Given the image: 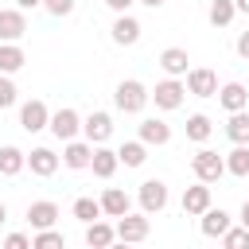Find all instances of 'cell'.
Wrapping results in <instances>:
<instances>
[{
  "mask_svg": "<svg viewBox=\"0 0 249 249\" xmlns=\"http://www.w3.org/2000/svg\"><path fill=\"white\" fill-rule=\"evenodd\" d=\"M148 218H152V214H144V210H140V214H132V210L121 214V218H117V241H144L148 230H152Z\"/></svg>",
  "mask_w": 249,
  "mask_h": 249,
  "instance_id": "cell-7",
  "label": "cell"
},
{
  "mask_svg": "<svg viewBox=\"0 0 249 249\" xmlns=\"http://www.w3.org/2000/svg\"><path fill=\"white\" fill-rule=\"evenodd\" d=\"M237 222H241V226H249V198L241 202V214H237Z\"/></svg>",
  "mask_w": 249,
  "mask_h": 249,
  "instance_id": "cell-39",
  "label": "cell"
},
{
  "mask_svg": "<svg viewBox=\"0 0 249 249\" xmlns=\"http://www.w3.org/2000/svg\"><path fill=\"white\" fill-rule=\"evenodd\" d=\"M82 136H86L89 144H105V140L113 136V117L101 113V109H93V113L82 121Z\"/></svg>",
  "mask_w": 249,
  "mask_h": 249,
  "instance_id": "cell-11",
  "label": "cell"
},
{
  "mask_svg": "<svg viewBox=\"0 0 249 249\" xmlns=\"http://www.w3.org/2000/svg\"><path fill=\"white\" fill-rule=\"evenodd\" d=\"M140 140H144L148 148H152V144H156V148H163V144L171 140V124H167V121H160V117H148V121H140Z\"/></svg>",
  "mask_w": 249,
  "mask_h": 249,
  "instance_id": "cell-21",
  "label": "cell"
},
{
  "mask_svg": "<svg viewBox=\"0 0 249 249\" xmlns=\"http://www.w3.org/2000/svg\"><path fill=\"white\" fill-rule=\"evenodd\" d=\"M74 4H78V0H43V12H51V16H58V19H62V16H70V12H74Z\"/></svg>",
  "mask_w": 249,
  "mask_h": 249,
  "instance_id": "cell-34",
  "label": "cell"
},
{
  "mask_svg": "<svg viewBox=\"0 0 249 249\" xmlns=\"http://www.w3.org/2000/svg\"><path fill=\"white\" fill-rule=\"evenodd\" d=\"M140 31H144V27H140V19H136V16H128V12H121V16L113 19V31H109V35H113V43H117V47H136V43H140Z\"/></svg>",
  "mask_w": 249,
  "mask_h": 249,
  "instance_id": "cell-10",
  "label": "cell"
},
{
  "mask_svg": "<svg viewBox=\"0 0 249 249\" xmlns=\"http://www.w3.org/2000/svg\"><path fill=\"white\" fill-rule=\"evenodd\" d=\"M58 245H66V237H62L58 230H51V226L31 233V249H58Z\"/></svg>",
  "mask_w": 249,
  "mask_h": 249,
  "instance_id": "cell-31",
  "label": "cell"
},
{
  "mask_svg": "<svg viewBox=\"0 0 249 249\" xmlns=\"http://www.w3.org/2000/svg\"><path fill=\"white\" fill-rule=\"evenodd\" d=\"M27 35V12L23 8H0V43H19Z\"/></svg>",
  "mask_w": 249,
  "mask_h": 249,
  "instance_id": "cell-8",
  "label": "cell"
},
{
  "mask_svg": "<svg viewBox=\"0 0 249 249\" xmlns=\"http://www.w3.org/2000/svg\"><path fill=\"white\" fill-rule=\"evenodd\" d=\"M218 241H222L226 249H245V245H249V226H230Z\"/></svg>",
  "mask_w": 249,
  "mask_h": 249,
  "instance_id": "cell-32",
  "label": "cell"
},
{
  "mask_svg": "<svg viewBox=\"0 0 249 249\" xmlns=\"http://www.w3.org/2000/svg\"><path fill=\"white\" fill-rule=\"evenodd\" d=\"M105 4H109V12H117V16H121V12H128L136 0H105Z\"/></svg>",
  "mask_w": 249,
  "mask_h": 249,
  "instance_id": "cell-36",
  "label": "cell"
},
{
  "mask_svg": "<svg viewBox=\"0 0 249 249\" xmlns=\"http://www.w3.org/2000/svg\"><path fill=\"white\" fill-rule=\"evenodd\" d=\"M187 93H195V97H218V74L210 66H191L187 70Z\"/></svg>",
  "mask_w": 249,
  "mask_h": 249,
  "instance_id": "cell-9",
  "label": "cell"
},
{
  "mask_svg": "<svg viewBox=\"0 0 249 249\" xmlns=\"http://www.w3.org/2000/svg\"><path fill=\"white\" fill-rule=\"evenodd\" d=\"M233 4H237V12H245V16H249V0H233Z\"/></svg>",
  "mask_w": 249,
  "mask_h": 249,
  "instance_id": "cell-41",
  "label": "cell"
},
{
  "mask_svg": "<svg viewBox=\"0 0 249 249\" xmlns=\"http://www.w3.org/2000/svg\"><path fill=\"white\" fill-rule=\"evenodd\" d=\"M191 171H195V179H202V183H218V179L226 175V156H218V152H210V148H198V152L191 156Z\"/></svg>",
  "mask_w": 249,
  "mask_h": 249,
  "instance_id": "cell-2",
  "label": "cell"
},
{
  "mask_svg": "<svg viewBox=\"0 0 249 249\" xmlns=\"http://www.w3.org/2000/svg\"><path fill=\"white\" fill-rule=\"evenodd\" d=\"M23 167H27V152H19L16 144H4L0 148V175L4 179H16Z\"/></svg>",
  "mask_w": 249,
  "mask_h": 249,
  "instance_id": "cell-22",
  "label": "cell"
},
{
  "mask_svg": "<svg viewBox=\"0 0 249 249\" xmlns=\"http://www.w3.org/2000/svg\"><path fill=\"white\" fill-rule=\"evenodd\" d=\"M16 8H23V12H31V8H43V0H16Z\"/></svg>",
  "mask_w": 249,
  "mask_h": 249,
  "instance_id": "cell-38",
  "label": "cell"
},
{
  "mask_svg": "<svg viewBox=\"0 0 249 249\" xmlns=\"http://www.w3.org/2000/svg\"><path fill=\"white\" fill-rule=\"evenodd\" d=\"M27 222H31V230H47V226H54V222H58V202H51V198L31 202V206H27Z\"/></svg>",
  "mask_w": 249,
  "mask_h": 249,
  "instance_id": "cell-19",
  "label": "cell"
},
{
  "mask_svg": "<svg viewBox=\"0 0 249 249\" xmlns=\"http://www.w3.org/2000/svg\"><path fill=\"white\" fill-rule=\"evenodd\" d=\"M70 214H74L82 226H89V222H97V218H101V198H89V195H82V198H74Z\"/></svg>",
  "mask_w": 249,
  "mask_h": 249,
  "instance_id": "cell-28",
  "label": "cell"
},
{
  "mask_svg": "<svg viewBox=\"0 0 249 249\" xmlns=\"http://www.w3.org/2000/svg\"><path fill=\"white\" fill-rule=\"evenodd\" d=\"M233 16H237V4H233V0H210V8H206V19H210L214 27H230Z\"/></svg>",
  "mask_w": 249,
  "mask_h": 249,
  "instance_id": "cell-29",
  "label": "cell"
},
{
  "mask_svg": "<svg viewBox=\"0 0 249 249\" xmlns=\"http://www.w3.org/2000/svg\"><path fill=\"white\" fill-rule=\"evenodd\" d=\"M113 241H117V226H109V222H101V218L86 226V245H89V249H105V245H113Z\"/></svg>",
  "mask_w": 249,
  "mask_h": 249,
  "instance_id": "cell-23",
  "label": "cell"
},
{
  "mask_svg": "<svg viewBox=\"0 0 249 249\" xmlns=\"http://www.w3.org/2000/svg\"><path fill=\"white\" fill-rule=\"evenodd\" d=\"M89 160H93V144L89 140H66V148H62V167H70V171H86L89 167Z\"/></svg>",
  "mask_w": 249,
  "mask_h": 249,
  "instance_id": "cell-12",
  "label": "cell"
},
{
  "mask_svg": "<svg viewBox=\"0 0 249 249\" xmlns=\"http://www.w3.org/2000/svg\"><path fill=\"white\" fill-rule=\"evenodd\" d=\"M4 222H8V206L0 202V226H4Z\"/></svg>",
  "mask_w": 249,
  "mask_h": 249,
  "instance_id": "cell-42",
  "label": "cell"
},
{
  "mask_svg": "<svg viewBox=\"0 0 249 249\" xmlns=\"http://www.w3.org/2000/svg\"><path fill=\"white\" fill-rule=\"evenodd\" d=\"M136 4H144V8H163L167 0H136Z\"/></svg>",
  "mask_w": 249,
  "mask_h": 249,
  "instance_id": "cell-40",
  "label": "cell"
},
{
  "mask_svg": "<svg viewBox=\"0 0 249 249\" xmlns=\"http://www.w3.org/2000/svg\"><path fill=\"white\" fill-rule=\"evenodd\" d=\"M230 226H233V218H230L222 206H206V210L198 214V230H202V237H222Z\"/></svg>",
  "mask_w": 249,
  "mask_h": 249,
  "instance_id": "cell-14",
  "label": "cell"
},
{
  "mask_svg": "<svg viewBox=\"0 0 249 249\" xmlns=\"http://www.w3.org/2000/svg\"><path fill=\"white\" fill-rule=\"evenodd\" d=\"M132 210V198L121 191V187H105L101 191V214L105 218H121V214H128Z\"/></svg>",
  "mask_w": 249,
  "mask_h": 249,
  "instance_id": "cell-18",
  "label": "cell"
},
{
  "mask_svg": "<svg viewBox=\"0 0 249 249\" xmlns=\"http://www.w3.org/2000/svg\"><path fill=\"white\" fill-rule=\"evenodd\" d=\"M117 156H121V163L124 167H144V160H148V144L136 136V140H124L121 148H117Z\"/></svg>",
  "mask_w": 249,
  "mask_h": 249,
  "instance_id": "cell-25",
  "label": "cell"
},
{
  "mask_svg": "<svg viewBox=\"0 0 249 249\" xmlns=\"http://www.w3.org/2000/svg\"><path fill=\"white\" fill-rule=\"evenodd\" d=\"M4 245H8V249H31V237H27V233H8Z\"/></svg>",
  "mask_w": 249,
  "mask_h": 249,
  "instance_id": "cell-35",
  "label": "cell"
},
{
  "mask_svg": "<svg viewBox=\"0 0 249 249\" xmlns=\"http://www.w3.org/2000/svg\"><path fill=\"white\" fill-rule=\"evenodd\" d=\"M47 124H51V109H47L43 97H31V101L19 105V128L23 132H43Z\"/></svg>",
  "mask_w": 249,
  "mask_h": 249,
  "instance_id": "cell-6",
  "label": "cell"
},
{
  "mask_svg": "<svg viewBox=\"0 0 249 249\" xmlns=\"http://www.w3.org/2000/svg\"><path fill=\"white\" fill-rule=\"evenodd\" d=\"M218 105H222L226 113L249 109V89H245L241 82H226V86H218Z\"/></svg>",
  "mask_w": 249,
  "mask_h": 249,
  "instance_id": "cell-16",
  "label": "cell"
},
{
  "mask_svg": "<svg viewBox=\"0 0 249 249\" xmlns=\"http://www.w3.org/2000/svg\"><path fill=\"white\" fill-rule=\"evenodd\" d=\"M148 101H152V89H148L144 82H136V78H124V82H117V89H113V105H117L121 113H128V117L144 113Z\"/></svg>",
  "mask_w": 249,
  "mask_h": 249,
  "instance_id": "cell-1",
  "label": "cell"
},
{
  "mask_svg": "<svg viewBox=\"0 0 249 249\" xmlns=\"http://www.w3.org/2000/svg\"><path fill=\"white\" fill-rule=\"evenodd\" d=\"M226 136H230L233 144H249V109L230 113V121H226Z\"/></svg>",
  "mask_w": 249,
  "mask_h": 249,
  "instance_id": "cell-30",
  "label": "cell"
},
{
  "mask_svg": "<svg viewBox=\"0 0 249 249\" xmlns=\"http://www.w3.org/2000/svg\"><path fill=\"white\" fill-rule=\"evenodd\" d=\"M206 206H214V202H210V183H202V179H198L195 187H187V191H183V214H187V218H198Z\"/></svg>",
  "mask_w": 249,
  "mask_h": 249,
  "instance_id": "cell-15",
  "label": "cell"
},
{
  "mask_svg": "<svg viewBox=\"0 0 249 249\" xmlns=\"http://www.w3.org/2000/svg\"><path fill=\"white\" fill-rule=\"evenodd\" d=\"M27 66V54L19 43H0V74H19Z\"/></svg>",
  "mask_w": 249,
  "mask_h": 249,
  "instance_id": "cell-24",
  "label": "cell"
},
{
  "mask_svg": "<svg viewBox=\"0 0 249 249\" xmlns=\"http://www.w3.org/2000/svg\"><path fill=\"white\" fill-rule=\"evenodd\" d=\"M191 58H187V51L183 47H167V51H160V66H163V74L167 78H187V66Z\"/></svg>",
  "mask_w": 249,
  "mask_h": 249,
  "instance_id": "cell-20",
  "label": "cell"
},
{
  "mask_svg": "<svg viewBox=\"0 0 249 249\" xmlns=\"http://www.w3.org/2000/svg\"><path fill=\"white\" fill-rule=\"evenodd\" d=\"M27 167H31V175L51 179V175L62 167V156H58V152H51V148H31V152H27Z\"/></svg>",
  "mask_w": 249,
  "mask_h": 249,
  "instance_id": "cell-13",
  "label": "cell"
},
{
  "mask_svg": "<svg viewBox=\"0 0 249 249\" xmlns=\"http://www.w3.org/2000/svg\"><path fill=\"white\" fill-rule=\"evenodd\" d=\"M183 97H187V82H179V78H163V82H156V89H152V101H156V109H163V113L179 109Z\"/></svg>",
  "mask_w": 249,
  "mask_h": 249,
  "instance_id": "cell-3",
  "label": "cell"
},
{
  "mask_svg": "<svg viewBox=\"0 0 249 249\" xmlns=\"http://www.w3.org/2000/svg\"><path fill=\"white\" fill-rule=\"evenodd\" d=\"M237 54H241V58H249V31H241V35H237Z\"/></svg>",
  "mask_w": 249,
  "mask_h": 249,
  "instance_id": "cell-37",
  "label": "cell"
},
{
  "mask_svg": "<svg viewBox=\"0 0 249 249\" xmlns=\"http://www.w3.org/2000/svg\"><path fill=\"white\" fill-rule=\"evenodd\" d=\"M226 175L249 179V144H233V152H226Z\"/></svg>",
  "mask_w": 249,
  "mask_h": 249,
  "instance_id": "cell-26",
  "label": "cell"
},
{
  "mask_svg": "<svg viewBox=\"0 0 249 249\" xmlns=\"http://www.w3.org/2000/svg\"><path fill=\"white\" fill-rule=\"evenodd\" d=\"M47 128H51V136H54V140H62V144H66V140H74V136L82 132V117H78V109L62 105V109H54V113H51V124H47Z\"/></svg>",
  "mask_w": 249,
  "mask_h": 249,
  "instance_id": "cell-4",
  "label": "cell"
},
{
  "mask_svg": "<svg viewBox=\"0 0 249 249\" xmlns=\"http://www.w3.org/2000/svg\"><path fill=\"white\" fill-rule=\"evenodd\" d=\"M210 132H214V121H210L206 113H191V117H187V140L206 144V140H210Z\"/></svg>",
  "mask_w": 249,
  "mask_h": 249,
  "instance_id": "cell-27",
  "label": "cell"
},
{
  "mask_svg": "<svg viewBox=\"0 0 249 249\" xmlns=\"http://www.w3.org/2000/svg\"><path fill=\"white\" fill-rule=\"evenodd\" d=\"M121 167V156L113 152V148H105V144H93V160H89V171L97 175V179H113V171Z\"/></svg>",
  "mask_w": 249,
  "mask_h": 249,
  "instance_id": "cell-17",
  "label": "cell"
},
{
  "mask_svg": "<svg viewBox=\"0 0 249 249\" xmlns=\"http://www.w3.org/2000/svg\"><path fill=\"white\" fill-rule=\"evenodd\" d=\"M16 101H19V89H16L12 74H0V109H12Z\"/></svg>",
  "mask_w": 249,
  "mask_h": 249,
  "instance_id": "cell-33",
  "label": "cell"
},
{
  "mask_svg": "<svg viewBox=\"0 0 249 249\" xmlns=\"http://www.w3.org/2000/svg\"><path fill=\"white\" fill-rule=\"evenodd\" d=\"M167 183L163 179H144L140 183V191H136V202H140V210L144 214H160L163 206H167Z\"/></svg>",
  "mask_w": 249,
  "mask_h": 249,
  "instance_id": "cell-5",
  "label": "cell"
}]
</instances>
